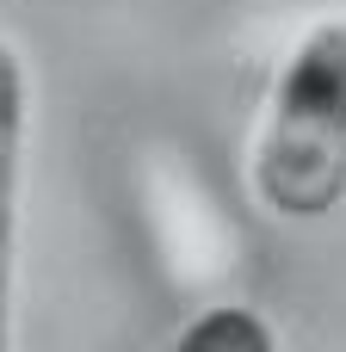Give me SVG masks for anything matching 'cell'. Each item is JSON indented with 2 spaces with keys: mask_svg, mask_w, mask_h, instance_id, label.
<instances>
[{
  "mask_svg": "<svg viewBox=\"0 0 346 352\" xmlns=\"http://www.w3.org/2000/svg\"><path fill=\"white\" fill-rule=\"evenodd\" d=\"M31 80L12 43H0V346L12 340V254H19V179H25Z\"/></svg>",
  "mask_w": 346,
  "mask_h": 352,
  "instance_id": "2",
  "label": "cell"
},
{
  "mask_svg": "<svg viewBox=\"0 0 346 352\" xmlns=\"http://www.w3.org/2000/svg\"><path fill=\"white\" fill-rule=\"evenodd\" d=\"M248 198L279 223L346 204V12L316 19L279 56L248 136Z\"/></svg>",
  "mask_w": 346,
  "mask_h": 352,
  "instance_id": "1",
  "label": "cell"
},
{
  "mask_svg": "<svg viewBox=\"0 0 346 352\" xmlns=\"http://www.w3.org/2000/svg\"><path fill=\"white\" fill-rule=\"evenodd\" d=\"M180 340L186 346H279V328L272 322H260L254 316V303H204L186 328H180Z\"/></svg>",
  "mask_w": 346,
  "mask_h": 352,
  "instance_id": "3",
  "label": "cell"
}]
</instances>
